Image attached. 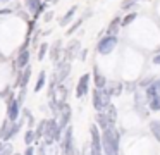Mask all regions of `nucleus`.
Masks as SVG:
<instances>
[{"label":"nucleus","mask_w":160,"mask_h":155,"mask_svg":"<svg viewBox=\"0 0 160 155\" xmlns=\"http://www.w3.org/2000/svg\"><path fill=\"white\" fill-rule=\"evenodd\" d=\"M29 76H31V67H26V69H24V72H22V76H19V78H18L16 85H19L22 90H24V88H26V85H28Z\"/></svg>","instance_id":"nucleus-16"},{"label":"nucleus","mask_w":160,"mask_h":155,"mask_svg":"<svg viewBox=\"0 0 160 155\" xmlns=\"http://www.w3.org/2000/svg\"><path fill=\"white\" fill-rule=\"evenodd\" d=\"M119 28H121V19H119V17H115V19L108 24V28H107L108 36H115V34L119 33Z\"/></svg>","instance_id":"nucleus-17"},{"label":"nucleus","mask_w":160,"mask_h":155,"mask_svg":"<svg viewBox=\"0 0 160 155\" xmlns=\"http://www.w3.org/2000/svg\"><path fill=\"white\" fill-rule=\"evenodd\" d=\"M19 126H21V122L12 124L11 121H4V124H2V127H0V138H2L4 141L9 140L12 134H16L19 131Z\"/></svg>","instance_id":"nucleus-6"},{"label":"nucleus","mask_w":160,"mask_h":155,"mask_svg":"<svg viewBox=\"0 0 160 155\" xmlns=\"http://www.w3.org/2000/svg\"><path fill=\"white\" fill-rule=\"evenodd\" d=\"M150 131H152V134L160 141V121H152V122H150Z\"/></svg>","instance_id":"nucleus-22"},{"label":"nucleus","mask_w":160,"mask_h":155,"mask_svg":"<svg viewBox=\"0 0 160 155\" xmlns=\"http://www.w3.org/2000/svg\"><path fill=\"white\" fill-rule=\"evenodd\" d=\"M57 116H59V129H66L67 126H69V121H71V107L69 103L62 102L59 103V109H57Z\"/></svg>","instance_id":"nucleus-3"},{"label":"nucleus","mask_w":160,"mask_h":155,"mask_svg":"<svg viewBox=\"0 0 160 155\" xmlns=\"http://www.w3.org/2000/svg\"><path fill=\"white\" fill-rule=\"evenodd\" d=\"M115 45H117V38L115 36H105V38H102L100 40V43H98V52H100L102 55H107V54H110L112 50L115 48Z\"/></svg>","instance_id":"nucleus-5"},{"label":"nucleus","mask_w":160,"mask_h":155,"mask_svg":"<svg viewBox=\"0 0 160 155\" xmlns=\"http://www.w3.org/2000/svg\"><path fill=\"white\" fill-rule=\"evenodd\" d=\"M79 24H81V19H78V21H76V23H74V24H72V26H71V28H69V29H67V34H72V33H74V31H76V29H78V28H79Z\"/></svg>","instance_id":"nucleus-34"},{"label":"nucleus","mask_w":160,"mask_h":155,"mask_svg":"<svg viewBox=\"0 0 160 155\" xmlns=\"http://www.w3.org/2000/svg\"><path fill=\"white\" fill-rule=\"evenodd\" d=\"M153 64L160 65V54H155V57H153Z\"/></svg>","instance_id":"nucleus-36"},{"label":"nucleus","mask_w":160,"mask_h":155,"mask_svg":"<svg viewBox=\"0 0 160 155\" xmlns=\"http://www.w3.org/2000/svg\"><path fill=\"white\" fill-rule=\"evenodd\" d=\"M42 138L45 143L60 140V129H59V124H57L55 119H47V126H45V131H43Z\"/></svg>","instance_id":"nucleus-2"},{"label":"nucleus","mask_w":160,"mask_h":155,"mask_svg":"<svg viewBox=\"0 0 160 155\" xmlns=\"http://www.w3.org/2000/svg\"><path fill=\"white\" fill-rule=\"evenodd\" d=\"M28 9L38 16V14L42 12L43 9H45V3H42L40 0H28Z\"/></svg>","instance_id":"nucleus-15"},{"label":"nucleus","mask_w":160,"mask_h":155,"mask_svg":"<svg viewBox=\"0 0 160 155\" xmlns=\"http://www.w3.org/2000/svg\"><path fill=\"white\" fill-rule=\"evenodd\" d=\"M47 47H48V45H42V47H40V52H38V60H43V59H45Z\"/></svg>","instance_id":"nucleus-33"},{"label":"nucleus","mask_w":160,"mask_h":155,"mask_svg":"<svg viewBox=\"0 0 160 155\" xmlns=\"http://www.w3.org/2000/svg\"><path fill=\"white\" fill-rule=\"evenodd\" d=\"M50 55H52V60L53 62L59 60V55H60V40H57L55 43L52 45V54H50Z\"/></svg>","instance_id":"nucleus-23"},{"label":"nucleus","mask_w":160,"mask_h":155,"mask_svg":"<svg viewBox=\"0 0 160 155\" xmlns=\"http://www.w3.org/2000/svg\"><path fill=\"white\" fill-rule=\"evenodd\" d=\"M105 85H107L105 76L100 74V72H98V69L95 67V86H97V88H105Z\"/></svg>","instance_id":"nucleus-19"},{"label":"nucleus","mask_w":160,"mask_h":155,"mask_svg":"<svg viewBox=\"0 0 160 155\" xmlns=\"http://www.w3.org/2000/svg\"><path fill=\"white\" fill-rule=\"evenodd\" d=\"M62 152L64 155H74V143H72V127H66V134H64L62 141Z\"/></svg>","instance_id":"nucleus-7"},{"label":"nucleus","mask_w":160,"mask_h":155,"mask_svg":"<svg viewBox=\"0 0 160 155\" xmlns=\"http://www.w3.org/2000/svg\"><path fill=\"white\" fill-rule=\"evenodd\" d=\"M102 152L103 155H119V133L114 126H108L107 129H103Z\"/></svg>","instance_id":"nucleus-1"},{"label":"nucleus","mask_w":160,"mask_h":155,"mask_svg":"<svg viewBox=\"0 0 160 155\" xmlns=\"http://www.w3.org/2000/svg\"><path fill=\"white\" fill-rule=\"evenodd\" d=\"M76 9H78V7H71V9L66 12V16H64V17H62V21H60V24H62V26H66V24H69V21H71V17L74 16V12H76Z\"/></svg>","instance_id":"nucleus-25"},{"label":"nucleus","mask_w":160,"mask_h":155,"mask_svg":"<svg viewBox=\"0 0 160 155\" xmlns=\"http://www.w3.org/2000/svg\"><path fill=\"white\" fill-rule=\"evenodd\" d=\"M9 2V0H0V3H7Z\"/></svg>","instance_id":"nucleus-40"},{"label":"nucleus","mask_w":160,"mask_h":155,"mask_svg":"<svg viewBox=\"0 0 160 155\" xmlns=\"http://www.w3.org/2000/svg\"><path fill=\"white\" fill-rule=\"evenodd\" d=\"M2 145H4V141H0V153H2Z\"/></svg>","instance_id":"nucleus-39"},{"label":"nucleus","mask_w":160,"mask_h":155,"mask_svg":"<svg viewBox=\"0 0 160 155\" xmlns=\"http://www.w3.org/2000/svg\"><path fill=\"white\" fill-rule=\"evenodd\" d=\"M83 155H84V153H83Z\"/></svg>","instance_id":"nucleus-44"},{"label":"nucleus","mask_w":160,"mask_h":155,"mask_svg":"<svg viewBox=\"0 0 160 155\" xmlns=\"http://www.w3.org/2000/svg\"><path fill=\"white\" fill-rule=\"evenodd\" d=\"M45 79H47V74H45V71H42V72H40V76H38V81H36L35 91H40V90L43 88V85H45Z\"/></svg>","instance_id":"nucleus-26"},{"label":"nucleus","mask_w":160,"mask_h":155,"mask_svg":"<svg viewBox=\"0 0 160 155\" xmlns=\"http://www.w3.org/2000/svg\"><path fill=\"white\" fill-rule=\"evenodd\" d=\"M45 2H48V0H45Z\"/></svg>","instance_id":"nucleus-42"},{"label":"nucleus","mask_w":160,"mask_h":155,"mask_svg":"<svg viewBox=\"0 0 160 155\" xmlns=\"http://www.w3.org/2000/svg\"><path fill=\"white\" fill-rule=\"evenodd\" d=\"M19 109H21V105L18 103V100H9V105H7V116H9V121L11 122H14L16 119L19 117Z\"/></svg>","instance_id":"nucleus-10"},{"label":"nucleus","mask_w":160,"mask_h":155,"mask_svg":"<svg viewBox=\"0 0 160 155\" xmlns=\"http://www.w3.org/2000/svg\"><path fill=\"white\" fill-rule=\"evenodd\" d=\"M12 155H14V153H12ZM16 155H21V153H16Z\"/></svg>","instance_id":"nucleus-41"},{"label":"nucleus","mask_w":160,"mask_h":155,"mask_svg":"<svg viewBox=\"0 0 160 155\" xmlns=\"http://www.w3.org/2000/svg\"><path fill=\"white\" fill-rule=\"evenodd\" d=\"M93 107L98 110V112L103 110V109H102V100H100V91H98V88L93 91Z\"/></svg>","instance_id":"nucleus-24"},{"label":"nucleus","mask_w":160,"mask_h":155,"mask_svg":"<svg viewBox=\"0 0 160 155\" xmlns=\"http://www.w3.org/2000/svg\"><path fill=\"white\" fill-rule=\"evenodd\" d=\"M136 2H138V0H122V9H124V10H128L129 7H132Z\"/></svg>","instance_id":"nucleus-32"},{"label":"nucleus","mask_w":160,"mask_h":155,"mask_svg":"<svg viewBox=\"0 0 160 155\" xmlns=\"http://www.w3.org/2000/svg\"><path fill=\"white\" fill-rule=\"evenodd\" d=\"M95 121H97V126H100V129H107L108 126H114V124L108 122L107 116H105L103 112H98L97 116H95Z\"/></svg>","instance_id":"nucleus-13"},{"label":"nucleus","mask_w":160,"mask_h":155,"mask_svg":"<svg viewBox=\"0 0 160 155\" xmlns=\"http://www.w3.org/2000/svg\"><path fill=\"white\" fill-rule=\"evenodd\" d=\"M146 100H148V107L152 110H160V93L153 86V83L146 88Z\"/></svg>","instance_id":"nucleus-4"},{"label":"nucleus","mask_w":160,"mask_h":155,"mask_svg":"<svg viewBox=\"0 0 160 155\" xmlns=\"http://www.w3.org/2000/svg\"><path fill=\"white\" fill-rule=\"evenodd\" d=\"M45 126H47V119H43V121H40V124H38V127H36V131H35V138H42L43 136V131H45Z\"/></svg>","instance_id":"nucleus-27"},{"label":"nucleus","mask_w":160,"mask_h":155,"mask_svg":"<svg viewBox=\"0 0 160 155\" xmlns=\"http://www.w3.org/2000/svg\"><path fill=\"white\" fill-rule=\"evenodd\" d=\"M52 16H53V12L50 10V12H47V14H45V17H43V19H45V21H52Z\"/></svg>","instance_id":"nucleus-37"},{"label":"nucleus","mask_w":160,"mask_h":155,"mask_svg":"<svg viewBox=\"0 0 160 155\" xmlns=\"http://www.w3.org/2000/svg\"><path fill=\"white\" fill-rule=\"evenodd\" d=\"M86 54H88L86 50H83V52H81V59H86Z\"/></svg>","instance_id":"nucleus-38"},{"label":"nucleus","mask_w":160,"mask_h":155,"mask_svg":"<svg viewBox=\"0 0 160 155\" xmlns=\"http://www.w3.org/2000/svg\"><path fill=\"white\" fill-rule=\"evenodd\" d=\"M134 19H136V14H128V16H126L124 19L121 21V24H124V26H128V24H131Z\"/></svg>","instance_id":"nucleus-31"},{"label":"nucleus","mask_w":160,"mask_h":155,"mask_svg":"<svg viewBox=\"0 0 160 155\" xmlns=\"http://www.w3.org/2000/svg\"><path fill=\"white\" fill-rule=\"evenodd\" d=\"M36 138H35V131L33 129H28L26 131V134H24V143L28 145V147H31V143L35 141Z\"/></svg>","instance_id":"nucleus-29"},{"label":"nucleus","mask_w":160,"mask_h":155,"mask_svg":"<svg viewBox=\"0 0 160 155\" xmlns=\"http://www.w3.org/2000/svg\"><path fill=\"white\" fill-rule=\"evenodd\" d=\"M138 2H139V0H138Z\"/></svg>","instance_id":"nucleus-43"},{"label":"nucleus","mask_w":160,"mask_h":155,"mask_svg":"<svg viewBox=\"0 0 160 155\" xmlns=\"http://www.w3.org/2000/svg\"><path fill=\"white\" fill-rule=\"evenodd\" d=\"M40 152H42V155H59V145H57V141H50V143L43 141Z\"/></svg>","instance_id":"nucleus-11"},{"label":"nucleus","mask_w":160,"mask_h":155,"mask_svg":"<svg viewBox=\"0 0 160 155\" xmlns=\"http://www.w3.org/2000/svg\"><path fill=\"white\" fill-rule=\"evenodd\" d=\"M143 103H145V100H143L141 93H136V109H138V112H141L143 117H145L146 114H145V110H143Z\"/></svg>","instance_id":"nucleus-28"},{"label":"nucleus","mask_w":160,"mask_h":155,"mask_svg":"<svg viewBox=\"0 0 160 155\" xmlns=\"http://www.w3.org/2000/svg\"><path fill=\"white\" fill-rule=\"evenodd\" d=\"M107 91H108V95H114V96H117L119 93L122 91V85L121 83H110V85H108V88H107Z\"/></svg>","instance_id":"nucleus-21"},{"label":"nucleus","mask_w":160,"mask_h":155,"mask_svg":"<svg viewBox=\"0 0 160 155\" xmlns=\"http://www.w3.org/2000/svg\"><path fill=\"white\" fill-rule=\"evenodd\" d=\"M69 71H71V64H69V60H64V62H60L59 64V67H57V72H55V81H59V83H62L64 79L69 76Z\"/></svg>","instance_id":"nucleus-8"},{"label":"nucleus","mask_w":160,"mask_h":155,"mask_svg":"<svg viewBox=\"0 0 160 155\" xmlns=\"http://www.w3.org/2000/svg\"><path fill=\"white\" fill-rule=\"evenodd\" d=\"M100 91V100H102V109H105L107 105H110V95H108L107 88H98Z\"/></svg>","instance_id":"nucleus-18"},{"label":"nucleus","mask_w":160,"mask_h":155,"mask_svg":"<svg viewBox=\"0 0 160 155\" xmlns=\"http://www.w3.org/2000/svg\"><path fill=\"white\" fill-rule=\"evenodd\" d=\"M12 152H14L12 145L11 143H4V145H2V153H0V155H12Z\"/></svg>","instance_id":"nucleus-30"},{"label":"nucleus","mask_w":160,"mask_h":155,"mask_svg":"<svg viewBox=\"0 0 160 155\" xmlns=\"http://www.w3.org/2000/svg\"><path fill=\"white\" fill-rule=\"evenodd\" d=\"M29 60V52L28 50H21V54L18 55V60H16V67H26Z\"/></svg>","instance_id":"nucleus-14"},{"label":"nucleus","mask_w":160,"mask_h":155,"mask_svg":"<svg viewBox=\"0 0 160 155\" xmlns=\"http://www.w3.org/2000/svg\"><path fill=\"white\" fill-rule=\"evenodd\" d=\"M24 155H35V150H33V147H28V148H26Z\"/></svg>","instance_id":"nucleus-35"},{"label":"nucleus","mask_w":160,"mask_h":155,"mask_svg":"<svg viewBox=\"0 0 160 155\" xmlns=\"http://www.w3.org/2000/svg\"><path fill=\"white\" fill-rule=\"evenodd\" d=\"M105 109H107V114H105V116H107L108 122L114 124V122H115V119H117V109H115L114 105H107Z\"/></svg>","instance_id":"nucleus-20"},{"label":"nucleus","mask_w":160,"mask_h":155,"mask_svg":"<svg viewBox=\"0 0 160 155\" xmlns=\"http://www.w3.org/2000/svg\"><path fill=\"white\" fill-rule=\"evenodd\" d=\"M88 83H90V74H83L78 81V86H76V96L81 98L84 96V93L88 91Z\"/></svg>","instance_id":"nucleus-9"},{"label":"nucleus","mask_w":160,"mask_h":155,"mask_svg":"<svg viewBox=\"0 0 160 155\" xmlns=\"http://www.w3.org/2000/svg\"><path fill=\"white\" fill-rule=\"evenodd\" d=\"M79 41L78 40H72L69 45H67V52H66V60H72L74 57L78 55V52H79Z\"/></svg>","instance_id":"nucleus-12"}]
</instances>
